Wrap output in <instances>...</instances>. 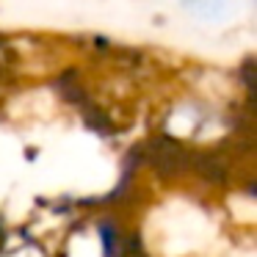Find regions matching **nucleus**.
Here are the masks:
<instances>
[{"label": "nucleus", "instance_id": "nucleus-3", "mask_svg": "<svg viewBox=\"0 0 257 257\" xmlns=\"http://www.w3.org/2000/svg\"><path fill=\"white\" fill-rule=\"evenodd\" d=\"M185 3H194V9H207V12H213V9L224 6L227 0H185Z\"/></svg>", "mask_w": 257, "mask_h": 257}, {"label": "nucleus", "instance_id": "nucleus-2", "mask_svg": "<svg viewBox=\"0 0 257 257\" xmlns=\"http://www.w3.org/2000/svg\"><path fill=\"white\" fill-rule=\"evenodd\" d=\"M100 235H102V240H105V254L113 257V251H116V232H113V227L111 224H102Z\"/></svg>", "mask_w": 257, "mask_h": 257}, {"label": "nucleus", "instance_id": "nucleus-1", "mask_svg": "<svg viewBox=\"0 0 257 257\" xmlns=\"http://www.w3.org/2000/svg\"><path fill=\"white\" fill-rule=\"evenodd\" d=\"M150 152H152V163H155L161 172H174L185 158V152L180 150L174 141H166V139L155 141V144L150 147Z\"/></svg>", "mask_w": 257, "mask_h": 257}]
</instances>
